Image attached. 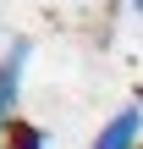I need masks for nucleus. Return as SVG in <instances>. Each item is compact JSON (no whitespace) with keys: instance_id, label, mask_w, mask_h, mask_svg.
<instances>
[{"instance_id":"1","label":"nucleus","mask_w":143,"mask_h":149,"mask_svg":"<svg viewBox=\"0 0 143 149\" xmlns=\"http://www.w3.org/2000/svg\"><path fill=\"white\" fill-rule=\"evenodd\" d=\"M28 39H17L11 50H6V61H0V133L17 122V100H22V77H28Z\"/></svg>"},{"instance_id":"3","label":"nucleus","mask_w":143,"mask_h":149,"mask_svg":"<svg viewBox=\"0 0 143 149\" xmlns=\"http://www.w3.org/2000/svg\"><path fill=\"white\" fill-rule=\"evenodd\" d=\"M0 149H50V138H44V127H33V122H11V127L0 133Z\"/></svg>"},{"instance_id":"2","label":"nucleus","mask_w":143,"mask_h":149,"mask_svg":"<svg viewBox=\"0 0 143 149\" xmlns=\"http://www.w3.org/2000/svg\"><path fill=\"white\" fill-rule=\"evenodd\" d=\"M138 138H143V100H132L94 133V149H143Z\"/></svg>"}]
</instances>
